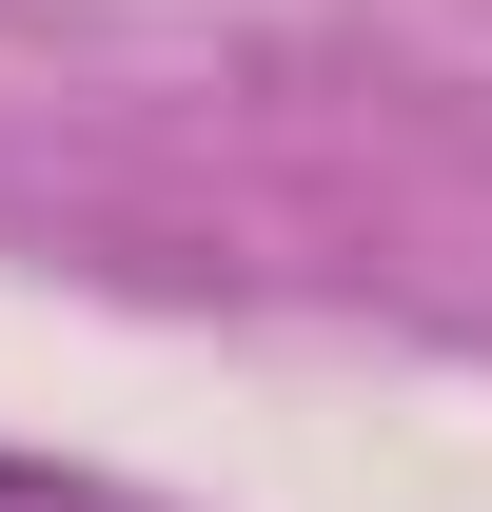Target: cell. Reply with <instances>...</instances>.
Masks as SVG:
<instances>
[{
    "instance_id": "6da1fadb",
    "label": "cell",
    "mask_w": 492,
    "mask_h": 512,
    "mask_svg": "<svg viewBox=\"0 0 492 512\" xmlns=\"http://www.w3.org/2000/svg\"><path fill=\"white\" fill-rule=\"evenodd\" d=\"M0 512H119V493H79V473H20V453H0Z\"/></svg>"
}]
</instances>
